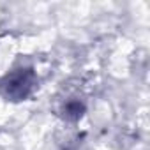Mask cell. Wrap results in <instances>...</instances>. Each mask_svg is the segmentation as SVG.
I'll return each instance as SVG.
<instances>
[{
    "label": "cell",
    "instance_id": "cell-1",
    "mask_svg": "<svg viewBox=\"0 0 150 150\" xmlns=\"http://www.w3.org/2000/svg\"><path fill=\"white\" fill-rule=\"evenodd\" d=\"M35 85H37V78L32 69H18L2 80L0 90L11 101H21L32 94Z\"/></svg>",
    "mask_w": 150,
    "mask_h": 150
},
{
    "label": "cell",
    "instance_id": "cell-2",
    "mask_svg": "<svg viewBox=\"0 0 150 150\" xmlns=\"http://www.w3.org/2000/svg\"><path fill=\"white\" fill-rule=\"evenodd\" d=\"M83 104L80 103V101H69L65 106H64V115H65V118H69V120H78L81 115H83Z\"/></svg>",
    "mask_w": 150,
    "mask_h": 150
}]
</instances>
